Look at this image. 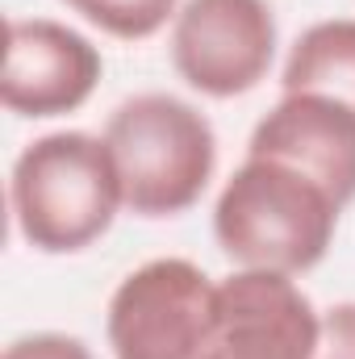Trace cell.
Returning a JSON list of instances; mask_svg holds the SVG:
<instances>
[{"label": "cell", "mask_w": 355, "mask_h": 359, "mask_svg": "<svg viewBox=\"0 0 355 359\" xmlns=\"http://www.w3.org/2000/svg\"><path fill=\"white\" fill-rule=\"evenodd\" d=\"M63 4H72L76 13H88V8H92V4H96V0H63Z\"/></svg>", "instance_id": "obj_13"}, {"label": "cell", "mask_w": 355, "mask_h": 359, "mask_svg": "<svg viewBox=\"0 0 355 359\" xmlns=\"http://www.w3.org/2000/svg\"><path fill=\"white\" fill-rule=\"evenodd\" d=\"M276 38L267 0H184L172 21V67L192 92L230 100L267 80Z\"/></svg>", "instance_id": "obj_5"}, {"label": "cell", "mask_w": 355, "mask_h": 359, "mask_svg": "<svg viewBox=\"0 0 355 359\" xmlns=\"http://www.w3.org/2000/svg\"><path fill=\"white\" fill-rule=\"evenodd\" d=\"M105 59L88 38L51 17H13L0 100L17 117H59L88 104Z\"/></svg>", "instance_id": "obj_6"}, {"label": "cell", "mask_w": 355, "mask_h": 359, "mask_svg": "<svg viewBox=\"0 0 355 359\" xmlns=\"http://www.w3.org/2000/svg\"><path fill=\"white\" fill-rule=\"evenodd\" d=\"M17 234L42 255H76L109 234L126 188L105 134L59 130L34 138L8 176Z\"/></svg>", "instance_id": "obj_1"}, {"label": "cell", "mask_w": 355, "mask_h": 359, "mask_svg": "<svg viewBox=\"0 0 355 359\" xmlns=\"http://www.w3.org/2000/svg\"><path fill=\"white\" fill-rule=\"evenodd\" d=\"M4 359H96L84 339L76 334H59V330H38V334H21L4 347Z\"/></svg>", "instance_id": "obj_11"}, {"label": "cell", "mask_w": 355, "mask_h": 359, "mask_svg": "<svg viewBox=\"0 0 355 359\" xmlns=\"http://www.w3.org/2000/svg\"><path fill=\"white\" fill-rule=\"evenodd\" d=\"M343 205L293 163L247 155L213 205V238L239 268H318L335 243Z\"/></svg>", "instance_id": "obj_2"}, {"label": "cell", "mask_w": 355, "mask_h": 359, "mask_svg": "<svg viewBox=\"0 0 355 359\" xmlns=\"http://www.w3.org/2000/svg\"><path fill=\"white\" fill-rule=\"evenodd\" d=\"M176 13L180 0H96L84 17L109 38L142 42V38H155L168 21H176Z\"/></svg>", "instance_id": "obj_10"}, {"label": "cell", "mask_w": 355, "mask_h": 359, "mask_svg": "<svg viewBox=\"0 0 355 359\" xmlns=\"http://www.w3.org/2000/svg\"><path fill=\"white\" fill-rule=\"evenodd\" d=\"M113 359H222L217 284L192 259H151L109 297Z\"/></svg>", "instance_id": "obj_4"}, {"label": "cell", "mask_w": 355, "mask_h": 359, "mask_svg": "<svg viewBox=\"0 0 355 359\" xmlns=\"http://www.w3.org/2000/svg\"><path fill=\"white\" fill-rule=\"evenodd\" d=\"M318 359H355V301H339L322 313Z\"/></svg>", "instance_id": "obj_12"}, {"label": "cell", "mask_w": 355, "mask_h": 359, "mask_svg": "<svg viewBox=\"0 0 355 359\" xmlns=\"http://www.w3.org/2000/svg\"><path fill=\"white\" fill-rule=\"evenodd\" d=\"M222 359H318L322 313L284 271L239 268L217 280Z\"/></svg>", "instance_id": "obj_7"}, {"label": "cell", "mask_w": 355, "mask_h": 359, "mask_svg": "<svg viewBox=\"0 0 355 359\" xmlns=\"http://www.w3.org/2000/svg\"><path fill=\"white\" fill-rule=\"evenodd\" d=\"M284 92H322L355 109V17H330L301 29V38L288 46Z\"/></svg>", "instance_id": "obj_9"}, {"label": "cell", "mask_w": 355, "mask_h": 359, "mask_svg": "<svg viewBox=\"0 0 355 359\" xmlns=\"http://www.w3.org/2000/svg\"><path fill=\"white\" fill-rule=\"evenodd\" d=\"M247 155L301 168L347 209L355 201V109L322 92H284L251 130Z\"/></svg>", "instance_id": "obj_8"}, {"label": "cell", "mask_w": 355, "mask_h": 359, "mask_svg": "<svg viewBox=\"0 0 355 359\" xmlns=\"http://www.w3.org/2000/svg\"><path fill=\"white\" fill-rule=\"evenodd\" d=\"M117 159L126 209L138 217H176L201 201L217 168V134L209 117L172 92H138L105 121Z\"/></svg>", "instance_id": "obj_3"}]
</instances>
